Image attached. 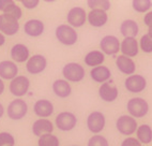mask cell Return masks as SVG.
<instances>
[{
  "label": "cell",
  "mask_w": 152,
  "mask_h": 146,
  "mask_svg": "<svg viewBox=\"0 0 152 146\" xmlns=\"http://www.w3.org/2000/svg\"><path fill=\"white\" fill-rule=\"evenodd\" d=\"M55 35L60 43L66 46L74 45L78 40V35L75 28L71 27L68 24H61L57 26L55 30Z\"/></svg>",
  "instance_id": "1"
},
{
  "label": "cell",
  "mask_w": 152,
  "mask_h": 146,
  "mask_svg": "<svg viewBox=\"0 0 152 146\" xmlns=\"http://www.w3.org/2000/svg\"><path fill=\"white\" fill-rule=\"evenodd\" d=\"M126 110H128L130 116L134 118H142L149 112V103L145 100L144 98L135 97L131 98L126 103Z\"/></svg>",
  "instance_id": "2"
},
{
  "label": "cell",
  "mask_w": 152,
  "mask_h": 146,
  "mask_svg": "<svg viewBox=\"0 0 152 146\" xmlns=\"http://www.w3.org/2000/svg\"><path fill=\"white\" fill-rule=\"evenodd\" d=\"M62 75L69 83H79L85 79V69L78 62H68L62 68Z\"/></svg>",
  "instance_id": "3"
},
{
  "label": "cell",
  "mask_w": 152,
  "mask_h": 146,
  "mask_svg": "<svg viewBox=\"0 0 152 146\" xmlns=\"http://www.w3.org/2000/svg\"><path fill=\"white\" fill-rule=\"evenodd\" d=\"M28 113V104L24 99H14L9 103L7 114L12 120H20L26 117Z\"/></svg>",
  "instance_id": "4"
},
{
  "label": "cell",
  "mask_w": 152,
  "mask_h": 146,
  "mask_svg": "<svg viewBox=\"0 0 152 146\" xmlns=\"http://www.w3.org/2000/svg\"><path fill=\"white\" fill-rule=\"evenodd\" d=\"M55 125L56 127L63 132H68L73 130L77 125V117L74 113L72 112H61L56 116L55 119Z\"/></svg>",
  "instance_id": "5"
},
{
  "label": "cell",
  "mask_w": 152,
  "mask_h": 146,
  "mask_svg": "<svg viewBox=\"0 0 152 146\" xmlns=\"http://www.w3.org/2000/svg\"><path fill=\"white\" fill-rule=\"evenodd\" d=\"M116 128L119 133L126 136H131L133 133L136 132L138 128V124L134 117L130 115H121L116 120Z\"/></svg>",
  "instance_id": "6"
},
{
  "label": "cell",
  "mask_w": 152,
  "mask_h": 146,
  "mask_svg": "<svg viewBox=\"0 0 152 146\" xmlns=\"http://www.w3.org/2000/svg\"><path fill=\"white\" fill-rule=\"evenodd\" d=\"M30 88V80L25 75H17L10 82L9 90L14 97L22 98L28 92Z\"/></svg>",
  "instance_id": "7"
},
{
  "label": "cell",
  "mask_w": 152,
  "mask_h": 146,
  "mask_svg": "<svg viewBox=\"0 0 152 146\" xmlns=\"http://www.w3.org/2000/svg\"><path fill=\"white\" fill-rule=\"evenodd\" d=\"M106 125V118L102 112L93 111L87 117V128L90 132L99 134L104 130Z\"/></svg>",
  "instance_id": "8"
},
{
  "label": "cell",
  "mask_w": 152,
  "mask_h": 146,
  "mask_svg": "<svg viewBox=\"0 0 152 146\" xmlns=\"http://www.w3.org/2000/svg\"><path fill=\"white\" fill-rule=\"evenodd\" d=\"M66 22L73 28L83 27L87 22V12L82 7H73L66 14Z\"/></svg>",
  "instance_id": "9"
},
{
  "label": "cell",
  "mask_w": 152,
  "mask_h": 146,
  "mask_svg": "<svg viewBox=\"0 0 152 146\" xmlns=\"http://www.w3.org/2000/svg\"><path fill=\"white\" fill-rule=\"evenodd\" d=\"M19 22L14 17L7 15V14H0V32L8 37L15 35L19 31Z\"/></svg>",
  "instance_id": "10"
},
{
  "label": "cell",
  "mask_w": 152,
  "mask_h": 146,
  "mask_svg": "<svg viewBox=\"0 0 152 146\" xmlns=\"http://www.w3.org/2000/svg\"><path fill=\"white\" fill-rule=\"evenodd\" d=\"M120 44L121 42L116 35H105L100 41V49L104 55L108 56H115L120 51Z\"/></svg>",
  "instance_id": "11"
},
{
  "label": "cell",
  "mask_w": 152,
  "mask_h": 146,
  "mask_svg": "<svg viewBox=\"0 0 152 146\" xmlns=\"http://www.w3.org/2000/svg\"><path fill=\"white\" fill-rule=\"evenodd\" d=\"M47 67V59L45 56L41 54H35L30 56L28 61L26 62V70L32 75H38L43 72Z\"/></svg>",
  "instance_id": "12"
},
{
  "label": "cell",
  "mask_w": 152,
  "mask_h": 146,
  "mask_svg": "<svg viewBox=\"0 0 152 146\" xmlns=\"http://www.w3.org/2000/svg\"><path fill=\"white\" fill-rule=\"evenodd\" d=\"M124 87L132 94H139L146 89L147 80L141 74H132L125 79Z\"/></svg>",
  "instance_id": "13"
},
{
  "label": "cell",
  "mask_w": 152,
  "mask_h": 146,
  "mask_svg": "<svg viewBox=\"0 0 152 146\" xmlns=\"http://www.w3.org/2000/svg\"><path fill=\"white\" fill-rule=\"evenodd\" d=\"M99 96L105 102H114L118 99L119 90L111 80L101 84L99 88Z\"/></svg>",
  "instance_id": "14"
},
{
  "label": "cell",
  "mask_w": 152,
  "mask_h": 146,
  "mask_svg": "<svg viewBox=\"0 0 152 146\" xmlns=\"http://www.w3.org/2000/svg\"><path fill=\"white\" fill-rule=\"evenodd\" d=\"M54 104L47 99H39L33 104V112L39 118H48L54 114Z\"/></svg>",
  "instance_id": "15"
},
{
  "label": "cell",
  "mask_w": 152,
  "mask_h": 146,
  "mask_svg": "<svg viewBox=\"0 0 152 146\" xmlns=\"http://www.w3.org/2000/svg\"><path fill=\"white\" fill-rule=\"evenodd\" d=\"M120 52L129 58L136 57L139 53V43L135 38H124L120 44Z\"/></svg>",
  "instance_id": "16"
},
{
  "label": "cell",
  "mask_w": 152,
  "mask_h": 146,
  "mask_svg": "<svg viewBox=\"0 0 152 146\" xmlns=\"http://www.w3.org/2000/svg\"><path fill=\"white\" fill-rule=\"evenodd\" d=\"M12 61L15 63H23V62H27L30 58V51L27 46L23 43H16L12 46L11 52Z\"/></svg>",
  "instance_id": "17"
},
{
  "label": "cell",
  "mask_w": 152,
  "mask_h": 146,
  "mask_svg": "<svg viewBox=\"0 0 152 146\" xmlns=\"http://www.w3.org/2000/svg\"><path fill=\"white\" fill-rule=\"evenodd\" d=\"M18 75V67L12 60L0 61V79L12 81Z\"/></svg>",
  "instance_id": "18"
},
{
  "label": "cell",
  "mask_w": 152,
  "mask_h": 146,
  "mask_svg": "<svg viewBox=\"0 0 152 146\" xmlns=\"http://www.w3.org/2000/svg\"><path fill=\"white\" fill-rule=\"evenodd\" d=\"M44 29H45V25L41 19H28L27 22L24 24V32L29 37L37 38L43 35Z\"/></svg>",
  "instance_id": "19"
},
{
  "label": "cell",
  "mask_w": 152,
  "mask_h": 146,
  "mask_svg": "<svg viewBox=\"0 0 152 146\" xmlns=\"http://www.w3.org/2000/svg\"><path fill=\"white\" fill-rule=\"evenodd\" d=\"M87 22L94 28H101L108 22V14L102 10H90L87 13Z\"/></svg>",
  "instance_id": "20"
},
{
  "label": "cell",
  "mask_w": 152,
  "mask_h": 146,
  "mask_svg": "<svg viewBox=\"0 0 152 146\" xmlns=\"http://www.w3.org/2000/svg\"><path fill=\"white\" fill-rule=\"evenodd\" d=\"M32 133L35 136H42L44 134L53 133L54 131V124L48 118H39L32 124Z\"/></svg>",
  "instance_id": "21"
},
{
  "label": "cell",
  "mask_w": 152,
  "mask_h": 146,
  "mask_svg": "<svg viewBox=\"0 0 152 146\" xmlns=\"http://www.w3.org/2000/svg\"><path fill=\"white\" fill-rule=\"evenodd\" d=\"M0 11L3 14L14 17L17 21H19V18L23 16V11L20 7L17 6L13 0H0Z\"/></svg>",
  "instance_id": "22"
},
{
  "label": "cell",
  "mask_w": 152,
  "mask_h": 146,
  "mask_svg": "<svg viewBox=\"0 0 152 146\" xmlns=\"http://www.w3.org/2000/svg\"><path fill=\"white\" fill-rule=\"evenodd\" d=\"M116 66H117L118 70L122 74L125 75H132V74H135L136 71V65L135 61H134L132 58H129L126 56H123V55H120L116 58Z\"/></svg>",
  "instance_id": "23"
},
{
  "label": "cell",
  "mask_w": 152,
  "mask_h": 146,
  "mask_svg": "<svg viewBox=\"0 0 152 146\" xmlns=\"http://www.w3.org/2000/svg\"><path fill=\"white\" fill-rule=\"evenodd\" d=\"M90 77L93 80V82L103 84L105 82L109 81L111 77V72L107 66H99V67L92 68L90 71Z\"/></svg>",
  "instance_id": "24"
},
{
  "label": "cell",
  "mask_w": 152,
  "mask_h": 146,
  "mask_svg": "<svg viewBox=\"0 0 152 146\" xmlns=\"http://www.w3.org/2000/svg\"><path fill=\"white\" fill-rule=\"evenodd\" d=\"M53 91L58 98L60 99H65L71 96L72 94V87L68 81L64 79H58L53 83Z\"/></svg>",
  "instance_id": "25"
},
{
  "label": "cell",
  "mask_w": 152,
  "mask_h": 146,
  "mask_svg": "<svg viewBox=\"0 0 152 146\" xmlns=\"http://www.w3.org/2000/svg\"><path fill=\"white\" fill-rule=\"evenodd\" d=\"M119 30L124 38H136L139 33V26L134 19H124L120 24Z\"/></svg>",
  "instance_id": "26"
},
{
  "label": "cell",
  "mask_w": 152,
  "mask_h": 146,
  "mask_svg": "<svg viewBox=\"0 0 152 146\" xmlns=\"http://www.w3.org/2000/svg\"><path fill=\"white\" fill-rule=\"evenodd\" d=\"M85 65L88 67L95 68L99 66H102L103 62L105 61V55L102 53L101 51L94 49V51L89 52L84 58Z\"/></svg>",
  "instance_id": "27"
},
{
  "label": "cell",
  "mask_w": 152,
  "mask_h": 146,
  "mask_svg": "<svg viewBox=\"0 0 152 146\" xmlns=\"http://www.w3.org/2000/svg\"><path fill=\"white\" fill-rule=\"evenodd\" d=\"M136 139L140 142V144L147 145L152 142V128L147 124L138 126L136 130Z\"/></svg>",
  "instance_id": "28"
},
{
  "label": "cell",
  "mask_w": 152,
  "mask_h": 146,
  "mask_svg": "<svg viewBox=\"0 0 152 146\" xmlns=\"http://www.w3.org/2000/svg\"><path fill=\"white\" fill-rule=\"evenodd\" d=\"M38 146H60V141L57 135L48 133L39 138Z\"/></svg>",
  "instance_id": "29"
},
{
  "label": "cell",
  "mask_w": 152,
  "mask_h": 146,
  "mask_svg": "<svg viewBox=\"0 0 152 146\" xmlns=\"http://www.w3.org/2000/svg\"><path fill=\"white\" fill-rule=\"evenodd\" d=\"M152 7L151 0H133L132 1V8L137 13H145L149 12Z\"/></svg>",
  "instance_id": "30"
},
{
  "label": "cell",
  "mask_w": 152,
  "mask_h": 146,
  "mask_svg": "<svg viewBox=\"0 0 152 146\" xmlns=\"http://www.w3.org/2000/svg\"><path fill=\"white\" fill-rule=\"evenodd\" d=\"M87 4L91 10H102V11H108L111 7L110 1L108 0H88Z\"/></svg>",
  "instance_id": "31"
},
{
  "label": "cell",
  "mask_w": 152,
  "mask_h": 146,
  "mask_svg": "<svg viewBox=\"0 0 152 146\" xmlns=\"http://www.w3.org/2000/svg\"><path fill=\"white\" fill-rule=\"evenodd\" d=\"M138 43H139V49H141L144 53H146V54L152 53V38L148 33L141 35Z\"/></svg>",
  "instance_id": "32"
},
{
  "label": "cell",
  "mask_w": 152,
  "mask_h": 146,
  "mask_svg": "<svg viewBox=\"0 0 152 146\" xmlns=\"http://www.w3.org/2000/svg\"><path fill=\"white\" fill-rule=\"evenodd\" d=\"M87 146H109V142L104 135L94 134L89 139Z\"/></svg>",
  "instance_id": "33"
},
{
  "label": "cell",
  "mask_w": 152,
  "mask_h": 146,
  "mask_svg": "<svg viewBox=\"0 0 152 146\" xmlns=\"http://www.w3.org/2000/svg\"><path fill=\"white\" fill-rule=\"evenodd\" d=\"M15 138L10 132H0V146H14Z\"/></svg>",
  "instance_id": "34"
},
{
  "label": "cell",
  "mask_w": 152,
  "mask_h": 146,
  "mask_svg": "<svg viewBox=\"0 0 152 146\" xmlns=\"http://www.w3.org/2000/svg\"><path fill=\"white\" fill-rule=\"evenodd\" d=\"M140 145H141L140 142L136 138H133V136L125 138L122 141V143H121V146H140Z\"/></svg>",
  "instance_id": "35"
},
{
  "label": "cell",
  "mask_w": 152,
  "mask_h": 146,
  "mask_svg": "<svg viewBox=\"0 0 152 146\" xmlns=\"http://www.w3.org/2000/svg\"><path fill=\"white\" fill-rule=\"evenodd\" d=\"M20 3H22L26 9L32 10V9H35L40 4V1H39V0H22Z\"/></svg>",
  "instance_id": "36"
},
{
  "label": "cell",
  "mask_w": 152,
  "mask_h": 146,
  "mask_svg": "<svg viewBox=\"0 0 152 146\" xmlns=\"http://www.w3.org/2000/svg\"><path fill=\"white\" fill-rule=\"evenodd\" d=\"M144 24L147 27H152V11L147 12L144 16Z\"/></svg>",
  "instance_id": "37"
},
{
  "label": "cell",
  "mask_w": 152,
  "mask_h": 146,
  "mask_svg": "<svg viewBox=\"0 0 152 146\" xmlns=\"http://www.w3.org/2000/svg\"><path fill=\"white\" fill-rule=\"evenodd\" d=\"M4 89H6V85H4V82H3V80L0 79V96L3 94Z\"/></svg>",
  "instance_id": "38"
},
{
  "label": "cell",
  "mask_w": 152,
  "mask_h": 146,
  "mask_svg": "<svg viewBox=\"0 0 152 146\" xmlns=\"http://www.w3.org/2000/svg\"><path fill=\"white\" fill-rule=\"evenodd\" d=\"M4 43H6V35L0 32V46H2Z\"/></svg>",
  "instance_id": "39"
},
{
  "label": "cell",
  "mask_w": 152,
  "mask_h": 146,
  "mask_svg": "<svg viewBox=\"0 0 152 146\" xmlns=\"http://www.w3.org/2000/svg\"><path fill=\"white\" fill-rule=\"evenodd\" d=\"M4 115V106L1 102H0V118H2V116Z\"/></svg>",
  "instance_id": "40"
},
{
  "label": "cell",
  "mask_w": 152,
  "mask_h": 146,
  "mask_svg": "<svg viewBox=\"0 0 152 146\" xmlns=\"http://www.w3.org/2000/svg\"><path fill=\"white\" fill-rule=\"evenodd\" d=\"M148 35H149L150 37L152 38V27H149V28H148Z\"/></svg>",
  "instance_id": "41"
},
{
  "label": "cell",
  "mask_w": 152,
  "mask_h": 146,
  "mask_svg": "<svg viewBox=\"0 0 152 146\" xmlns=\"http://www.w3.org/2000/svg\"><path fill=\"white\" fill-rule=\"evenodd\" d=\"M70 146H79V145H70Z\"/></svg>",
  "instance_id": "42"
},
{
  "label": "cell",
  "mask_w": 152,
  "mask_h": 146,
  "mask_svg": "<svg viewBox=\"0 0 152 146\" xmlns=\"http://www.w3.org/2000/svg\"><path fill=\"white\" fill-rule=\"evenodd\" d=\"M140 146H145V145H140Z\"/></svg>",
  "instance_id": "43"
}]
</instances>
